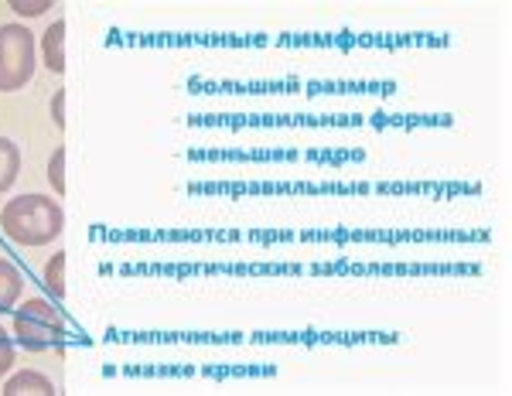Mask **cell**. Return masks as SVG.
Listing matches in <instances>:
<instances>
[{
    "label": "cell",
    "instance_id": "cell-1",
    "mask_svg": "<svg viewBox=\"0 0 512 396\" xmlns=\"http://www.w3.org/2000/svg\"><path fill=\"white\" fill-rule=\"evenodd\" d=\"M0 233L21 250L52 246L65 233V212L52 195H14L0 205Z\"/></svg>",
    "mask_w": 512,
    "mask_h": 396
},
{
    "label": "cell",
    "instance_id": "cell-2",
    "mask_svg": "<svg viewBox=\"0 0 512 396\" xmlns=\"http://www.w3.org/2000/svg\"><path fill=\"white\" fill-rule=\"evenodd\" d=\"M11 335L24 352H65V338H69V325H65L62 311L48 297H28L11 321Z\"/></svg>",
    "mask_w": 512,
    "mask_h": 396
},
{
    "label": "cell",
    "instance_id": "cell-3",
    "mask_svg": "<svg viewBox=\"0 0 512 396\" xmlns=\"http://www.w3.org/2000/svg\"><path fill=\"white\" fill-rule=\"evenodd\" d=\"M38 69V35L21 21L0 24V93H21Z\"/></svg>",
    "mask_w": 512,
    "mask_h": 396
},
{
    "label": "cell",
    "instance_id": "cell-4",
    "mask_svg": "<svg viewBox=\"0 0 512 396\" xmlns=\"http://www.w3.org/2000/svg\"><path fill=\"white\" fill-rule=\"evenodd\" d=\"M65 28H69L65 18H55L38 35V59L48 72H55V76L65 72Z\"/></svg>",
    "mask_w": 512,
    "mask_h": 396
},
{
    "label": "cell",
    "instance_id": "cell-5",
    "mask_svg": "<svg viewBox=\"0 0 512 396\" xmlns=\"http://www.w3.org/2000/svg\"><path fill=\"white\" fill-rule=\"evenodd\" d=\"M0 393L4 396H55L59 386H55L45 373H38V369H18V373L4 376Z\"/></svg>",
    "mask_w": 512,
    "mask_h": 396
},
{
    "label": "cell",
    "instance_id": "cell-6",
    "mask_svg": "<svg viewBox=\"0 0 512 396\" xmlns=\"http://www.w3.org/2000/svg\"><path fill=\"white\" fill-rule=\"evenodd\" d=\"M21 297H24V274L7 257H0V315L18 308Z\"/></svg>",
    "mask_w": 512,
    "mask_h": 396
},
{
    "label": "cell",
    "instance_id": "cell-7",
    "mask_svg": "<svg viewBox=\"0 0 512 396\" xmlns=\"http://www.w3.org/2000/svg\"><path fill=\"white\" fill-rule=\"evenodd\" d=\"M21 147L11 137H0V195H7L21 178Z\"/></svg>",
    "mask_w": 512,
    "mask_h": 396
},
{
    "label": "cell",
    "instance_id": "cell-8",
    "mask_svg": "<svg viewBox=\"0 0 512 396\" xmlns=\"http://www.w3.org/2000/svg\"><path fill=\"white\" fill-rule=\"evenodd\" d=\"M65 263H69L65 250H55L52 257H48L45 270H41V284H45V291L52 294L55 301H62L65 297Z\"/></svg>",
    "mask_w": 512,
    "mask_h": 396
},
{
    "label": "cell",
    "instance_id": "cell-9",
    "mask_svg": "<svg viewBox=\"0 0 512 396\" xmlns=\"http://www.w3.org/2000/svg\"><path fill=\"white\" fill-rule=\"evenodd\" d=\"M48 185H52L55 198H65L69 185H65V147H55V154L48 158Z\"/></svg>",
    "mask_w": 512,
    "mask_h": 396
},
{
    "label": "cell",
    "instance_id": "cell-10",
    "mask_svg": "<svg viewBox=\"0 0 512 396\" xmlns=\"http://www.w3.org/2000/svg\"><path fill=\"white\" fill-rule=\"evenodd\" d=\"M7 7H11L14 14L24 21H35V18H45L48 11L55 7V0H7Z\"/></svg>",
    "mask_w": 512,
    "mask_h": 396
},
{
    "label": "cell",
    "instance_id": "cell-11",
    "mask_svg": "<svg viewBox=\"0 0 512 396\" xmlns=\"http://www.w3.org/2000/svg\"><path fill=\"white\" fill-rule=\"evenodd\" d=\"M14 362H18V342H14V335H7L0 328V379L14 373Z\"/></svg>",
    "mask_w": 512,
    "mask_h": 396
},
{
    "label": "cell",
    "instance_id": "cell-12",
    "mask_svg": "<svg viewBox=\"0 0 512 396\" xmlns=\"http://www.w3.org/2000/svg\"><path fill=\"white\" fill-rule=\"evenodd\" d=\"M65 99H69V93H65V89H59V93L52 96V123L59 130H65Z\"/></svg>",
    "mask_w": 512,
    "mask_h": 396
}]
</instances>
